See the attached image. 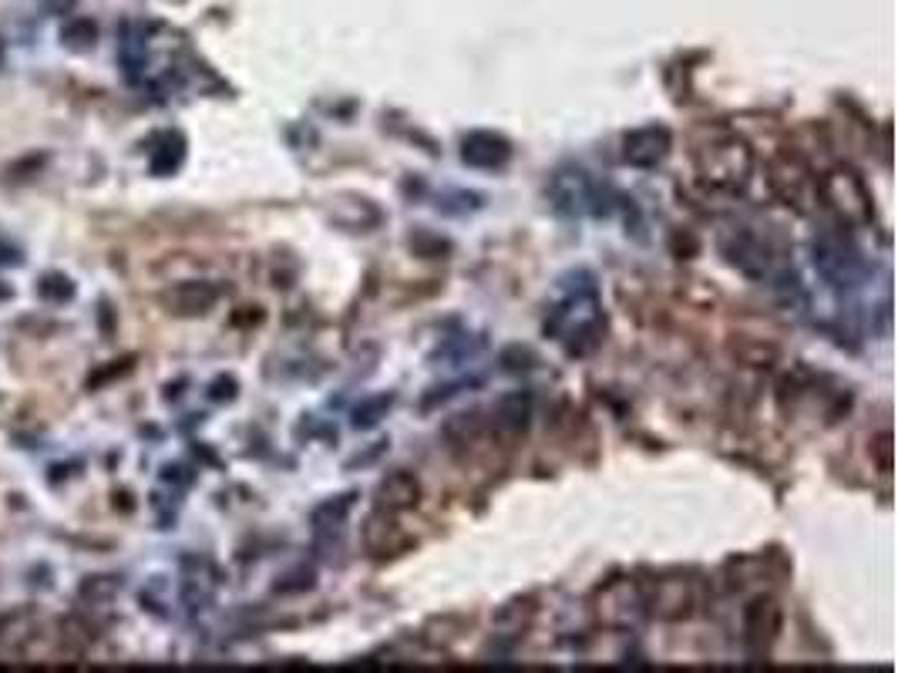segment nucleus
Returning <instances> with one entry per match:
<instances>
[{
  "instance_id": "19",
  "label": "nucleus",
  "mask_w": 898,
  "mask_h": 673,
  "mask_svg": "<svg viewBox=\"0 0 898 673\" xmlns=\"http://www.w3.org/2000/svg\"><path fill=\"white\" fill-rule=\"evenodd\" d=\"M872 451L878 455V468H882V472H892V435H878Z\"/></svg>"
},
{
  "instance_id": "7",
  "label": "nucleus",
  "mask_w": 898,
  "mask_h": 673,
  "mask_svg": "<svg viewBox=\"0 0 898 673\" xmlns=\"http://www.w3.org/2000/svg\"><path fill=\"white\" fill-rule=\"evenodd\" d=\"M781 606L771 596H757L751 606L744 610V640L751 643L754 650H767L781 633Z\"/></svg>"
},
{
  "instance_id": "9",
  "label": "nucleus",
  "mask_w": 898,
  "mask_h": 673,
  "mask_svg": "<svg viewBox=\"0 0 898 673\" xmlns=\"http://www.w3.org/2000/svg\"><path fill=\"white\" fill-rule=\"evenodd\" d=\"M461 159L475 169H505L512 159V142L495 132H471L461 142Z\"/></svg>"
},
{
  "instance_id": "15",
  "label": "nucleus",
  "mask_w": 898,
  "mask_h": 673,
  "mask_svg": "<svg viewBox=\"0 0 898 673\" xmlns=\"http://www.w3.org/2000/svg\"><path fill=\"white\" fill-rule=\"evenodd\" d=\"M182 159H185V142H182V135L172 132V135L162 138L159 152L152 155V172L155 175H172L182 165Z\"/></svg>"
},
{
  "instance_id": "5",
  "label": "nucleus",
  "mask_w": 898,
  "mask_h": 673,
  "mask_svg": "<svg viewBox=\"0 0 898 673\" xmlns=\"http://www.w3.org/2000/svg\"><path fill=\"white\" fill-rule=\"evenodd\" d=\"M673 149V135L663 125H646L636 128L623 138V159L633 169H656L666 162V155Z\"/></svg>"
},
{
  "instance_id": "16",
  "label": "nucleus",
  "mask_w": 898,
  "mask_h": 673,
  "mask_svg": "<svg viewBox=\"0 0 898 673\" xmlns=\"http://www.w3.org/2000/svg\"><path fill=\"white\" fill-rule=\"evenodd\" d=\"M37 293H41L44 303H68L74 297V283L64 273H44L37 280Z\"/></svg>"
},
{
  "instance_id": "22",
  "label": "nucleus",
  "mask_w": 898,
  "mask_h": 673,
  "mask_svg": "<svg viewBox=\"0 0 898 673\" xmlns=\"http://www.w3.org/2000/svg\"><path fill=\"white\" fill-rule=\"evenodd\" d=\"M11 297H14L11 287H0V300H11Z\"/></svg>"
},
{
  "instance_id": "1",
  "label": "nucleus",
  "mask_w": 898,
  "mask_h": 673,
  "mask_svg": "<svg viewBox=\"0 0 898 673\" xmlns=\"http://www.w3.org/2000/svg\"><path fill=\"white\" fill-rule=\"evenodd\" d=\"M697 172L710 189L720 192H744L754 172V152L744 138L720 135L714 142L697 149Z\"/></svg>"
},
{
  "instance_id": "13",
  "label": "nucleus",
  "mask_w": 898,
  "mask_h": 673,
  "mask_svg": "<svg viewBox=\"0 0 898 673\" xmlns=\"http://www.w3.org/2000/svg\"><path fill=\"white\" fill-rule=\"evenodd\" d=\"M690 606H693V599L687 593V586H683V579H666L653 596V610H660V616H666V620L690 616Z\"/></svg>"
},
{
  "instance_id": "6",
  "label": "nucleus",
  "mask_w": 898,
  "mask_h": 673,
  "mask_svg": "<svg viewBox=\"0 0 898 673\" xmlns=\"http://www.w3.org/2000/svg\"><path fill=\"white\" fill-rule=\"evenodd\" d=\"M216 300L219 287L209 280H185L162 293V307L175 313V317H202V313L216 307Z\"/></svg>"
},
{
  "instance_id": "23",
  "label": "nucleus",
  "mask_w": 898,
  "mask_h": 673,
  "mask_svg": "<svg viewBox=\"0 0 898 673\" xmlns=\"http://www.w3.org/2000/svg\"><path fill=\"white\" fill-rule=\"evenodd\" d=\"M0 68H4V38H0Z\"/></svg>"
},
{
  "instance_id": "10",
  "label": "nucleus",
  "mask_w": 898,
  "mask_h": 673,
  "mask_svg": "<svg viewBox=\"0 0 898 673\" xmlns=\"http://www.w3.org/2000/svg\"><path fill=\"white\" fill-rule=\"evenodd\" d=\"M418 499H421V482L411 472H391V475H384L381 485H377V492H374L377 509L387 512V515L414 509V505H418Z\"/></svg>"
},
{
  "instance_id": "20",
  "label": "nucleus",
  "mask_w": 898,
  "mask_h": 673,
  "mask_svg": "<svg viewBox=\"0 0 898 673\" xmlns=\"http://www.w3.org/2000/svg\"><path fill=\"white\" fill-rule=\"evenodd\" d=\"M118 367H105V371H98V374H91L88 377V387H98L101 381H111V377H118V374H125L128 367H132V357H125V361H115Z\"/></svg>"
},
{
  "instance_id": "12",
  "label": "nucleus",
  "mask_w": 898,
  "mask_h": 673,
  "mask_svg": "<svg viewBox=\"0 0 898 673\" xmlns=\"http://www.w3.org/2000/svg\"><path fill=\"white\" fill-rule=\"evenodd\" d=\"M34 636V616L31 613H7L0 616V660L24 657L27 640Z\"/></svg>"
},
{
  "instance_id": "4",
  "label": "nucleus",
  "mask_w": 898,
  "mask_h": 673,
  "mask_svg": "<svg viewBox=\"0 0 898 673\" xmlns=\"http://www.w3.org/2000/svg\"><path fill=\"white\" fill-rule=\"evenodd\" d=\"M720 250H724L730 266H737L740 273L754 276V280H764V276L771 273V263H774L771 243H767L764 236L751 233V229H737V233H730L724 243H720Z\"/></svg>"
},
{
  "instance_id": "2",
  "label": "nucleus",
  "mask_w": 898,
  "mask_h": 673,
  "mask_svg": "<svg viewBox=\"0 0 898 673\" xmlns=\"http://www.w3.org/2000/svg\"><path fill=\"white\" fill-rule=\"evenodd\" d=\"M818 192L831 202V209H835L848 226H868L872 223V216H875L872 192H868L862 175H858L855 169H845V165L831 169L825 179L818 182Z\"/></svg>"
},
{
  "instance_id": "18",
  "label": "nucleus",
  "mask_w": 898,
  "mask_h": 673,
  "mask_svg": "<svg viewBox=\"0 0 898 673\" xmlns=\"http://www.w3.org/2000/svg\"><path fill=\"white\" fill-rule=\"evenodd\" d=\"M391 401L394 398H377V401L360 404V408L354 411V424H357V428H370V424H377V421H381V414L391 408Z\"/></svg>"
},
{
  "instance_id": "17",
  "label": "nucleus",
  "mask_w": 898,
  "mask_h": 673,
  "mask_svg": "<svg viewBox=\"0 0 898 673\" xmlns=\"http://www.w3.org/2000/svg\"><path fill=\"white\" fill-rule=\"evenodd\" d=\"M78 596L85 599V603H95V606L111 603V599L118 596V579H111V576H88L85 583H81Z\"/></svg>"
},
{
  "instance_id": "11",
  "label": "nucleus",
  "mask_w": 898,
  "mask_h": 673,
  "mask_svg": "<svg viewBox=\"0 0 898 673\" xmlns=\"http://www.w3.org/2000/svg\"><path fill=\"white\" fill-rule=\"evenodd\" d=\"M552 202L559 212H582L589 209L592 202V182L586 179V172L566 169L552 179Z\"/></svg>"
},
{
  "instance_id": "8",
  "label": "nucleus",
  "mask_w": 898,
  "mask_h": 673,
  "mask_svg": "<svg viewBox=\"0 0 898 673\" xmlns=\"http://www.w3.org/2000/svg\"><path fill=\"white\" fill-rule=\"evenodd\" d=\"M855 263V250H845V243L838 236L814 239V266L835 287H845V280H855Z\"/></svg>"
},
{
  "instance_id": "14",
  "label": "nucleus",
  "mask_w": 898,
  "mask_h": 673,
  "mask_svg": "<svg viewBox=\"0 0 898 673\" xmlns=\"http://www.w3.org/2000/svg\"><path fill=\"white\" fill-rule=\"evenodd\" d=\"M98 41V24L91 17H74L61 27V44L68 51H91Z\"/></svg>"
},
{
  "instance_id": "3",
  "label": "nucleus",
  "mask_w": 898,
  "mask_h": 673,
  "mask_svg": "<svg viewBox=\"0 0 898 673\" xmlns=\"http://www.w3.org/2000/svg\"><path fill=\"white\" fill-rule=\"evenodd\" d=\"M767 182H771L774 196L781 199L784 206H791L794 212H808L811 199L818 196V179H814V172L808 169V162L794 152L774 155Z\"/></svg>"
},
{
  "instance_id": "21",
  "label": "nucleus",
  "mask_w": 898,
  "mask_h": 673,
  "mask_svg": "<svg viewBox=\"0 0 898 673\" xmlns=\"http://www.w3.org/2000/svg\"><path fill=\"white\" fill-rule=\"evenodd\" d=\"M17 263H21L17 250H7V246H0V266H17Z\"/></svg>"
}]
</instances>
